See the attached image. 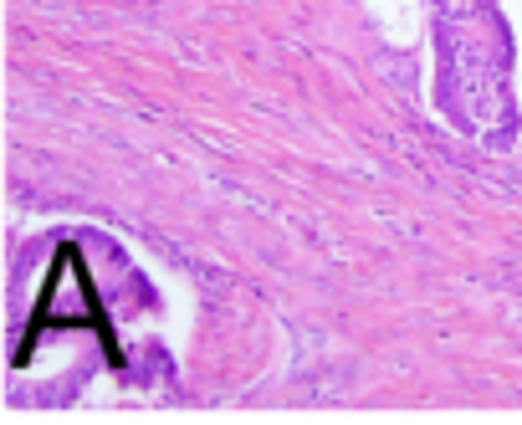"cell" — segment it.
Returning <instances> with one entry per match:
<instances>
[{
	"label": "cell",
	"mask_w": 522,
	"mask_h": 425,
	"mask_svg": "<svg viewBox=\"0 0 522 425\" xmlns=\"http://www.w3.org/2000/svg\"><path fill=\"white\" fill-rule=\"evenodd\" d=\"M441 103L466 134L492 139V118L512 123L507 103V31L487 6H446L441 16Z\"/></svg>",
	"instance_id": "6da1fadb"
}]
</instances>
